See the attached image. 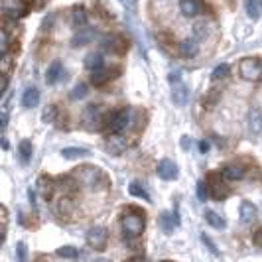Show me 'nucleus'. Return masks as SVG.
Returning <instances> with one entry per match:
<instances>
[{
    "mask_svg": "<svg viewBox=\"0 0 262 262\" xmlns=\"http://www.w3.org/2000/svg\"><path fill=\"white\" fill-rule=\"evenodd\" d=\"M73 180L83 185V187L91 189V191H101L108 184L105 173L99 168H95V166H79L77 170L73 171Z\"/></svg>",
    "mask_w": 262,
    "mask_h": 262,
    "instance_id": "f257e3e1",
    "label": "nucleus"
},
{
    "mask_svg": "<svg viewBox=\"0 0 262 262\" xmlns=\"http://www.w3.org/2000/svg\"><path fill=\"white\" fill-rule=\"evenodd\" d=\"M146 221L142 213H126L122 217V233L126 238H136L144 233Z\"/></svg>",
    "mask_w": 262,
    "mask_h": 262,
    "instance_id": "f03ea898",
    "label": "nucleus"
},
{
    "mask_svg": "<svg viewBox=\"0 0 262 262\" xmlns=\"http://www.w3.org/2000/svg\"><path fill=\"white\" fill-rule=\"evenodd\" d=\"M170 85H171V99L178 106H184L189 99V91H187V85L184 83V79L180 77L178 71H173L170 75Z\"/></svg>",
    "mask_w": 262,
    "mask_h": 262,
    "instance_id": "7ed1b4c3",
    "label": "nucleus"
},
{
    "mask_svg": "<svg viewBox=\"0 0 262 262\" xmlns=\"http://www.w3.org/2000/svg\"><path fill=\"white\" fill-rule=\"evenodd\" d=\"M83 124H85L87 130H91V132H97L103 128L105 117H103V113H101L99 105H89L85 111H83Z\"/></svg>",
    "mask_w": 262,
    "mask_h": 262,
    "instance_id": "20e7f679",
    "label": "nucleus"
},
{
    "mask_svg": "<svg viewBox=\"0 0 262 262\" xmlns=\"http://www.w3.org/2000/svg\"><path fill=\"white\" fill-rule=\"evenodd\" d=\"M238 71H241V77L247 79V81H260L262 79V61H258L256 57H247L241 61L238 66Z\"/></svg>",
    "mask_w": 262,
    "mask_h": 262,
    "instance_id": "39448f33",
    "label": "nucleus"
},
{
    "mask_svg": "<svg viewBox=\"0 0 262 262\" xmlns=\"http://www.w3.org/2000/svg\"><path fill=\"white\" fill-rule=\"evenodd\" d=\"M128 148H130L128 138H126V136H122L120 132L111 134V136L105 140V150L108 152V154H113V156H120V154H124Z\"/></svg>",
    "mask_w": 262,
    "mask_h": 262,
    "instance_id": "423d86ee",
    "label": "nucleus"
},
{
    "mask_svg": "<svg viewBox=\"0 0 262 262\" xmlns=\"http://www.w3.org/2000/svg\"><path fill=\"white\" fill-rule=\"evenodd\" d=\"M87 245L95 250H105L106 247V241H108V233H106L105 227H91L89 231H87Z\"/></svg>",
    "mask_w": 262,
    "mask_h": 262,
    "instance_id": "0eeeda50",
    "label": "nucleus"
},
{
    "mask_svg": "<svg viewBox=\"0 0 262 262\" xmlns=\"http://www.w3.org/2000/svg\"><path fill=\"white\" fill-rule=\"evenodd\" d=\"M0 6H2V12L6 14L8 18H14V20L28 14V6L24 0H2Z\"/></svg>",
    "mask_w": 262,
    "mask_h": 262,
    "instance_id": "6e6552de",
    "label": "nucleus"
},
{
    "mask_svg": "<svg viewBox=\"0 0 262 262\" xmlns=\"http://www.w3.org/2000/svg\"><path fill=\"white\" fill-rule=\"evenodd\" d=\"M132 120V111L130 108H122V111H118L115 113L111 120H108V128L113 132H122L128 124H130Z\"/></svg>",
    "mask_w": 262,
    "mask_h": 262,
    "instance_id": "1a4fd4ad",
    "label": "nucleus"
},
{
    "mask_svg": "<svg viewBox=\"0 0 262 262\" xmlns=\"http://www.w3.org/2000/svg\"><path fill=\"white\" fill-rule=\"evenodd\" d=\"M156 173H158V178H162V180H166V182H171V180L178 178V166H176L171 160L164 158V160L158 162Z\"/></svg>",
    "mask_w": 262,
    "mask_h": 262,
    "instance_id": "9d476101",
    "label": "nucleus"
},
{
    "mask_svg": "<svg viewBox=\"0 0 262 262\" xmlns=\"http://www.w3.org/2000/svg\"><path fill=\"white\" fill-rule=\"evenodd\" d=\"M249 130L252 136H260L262 134V108L258 106H250L249 111Z\"/></svg>",
    "mask_w": 262,
    "mask_h": 262,
    "instance_id": "9b49d317",
    "label": "nucleus"
},
{
    "mask_svg": "<svg viewBox=\"0 0 262 262\" xmlns=\"http://www.w3.org/2000/svg\"><path fill=\"white\" fill-rule=\"evenodd\" d=\"M247 176V170H245V166H241V164H229V166H225L223 171H221V178H223L225 182H238V180H243Z\"/></svg>",
    "mask_w": 262,
    "mask_h": 262,
    "instance_id": "f8f14e48",
    "label": "nucleus"
},
{
    "mask_svg": "<svg viewBox=\"0 0 262 262\" xmlns=\"http://www.w3.org/2000/svg\"><path fill=\"white\" fill-rule=\"evenodd\" d=\"M95 36H97V32H95V28H79V32L71 38V46H75V48H79V46H85V43H91L93 39H95Z\"/></svg>",
    "mask_w": 262,
    "mask_h": 262,
    "instance_id": "ddd939ff",
    "label": "nucleus"
},
{
    "mask_svg": "<svg viewBox=\"0 0 262 262\" xmlns=\"http://www.w3.org/2000/svg\"><path fill=\"white\" fill-rule=\"evenodd\" d=\"M238 215H241V221H243V223L249 225L256 219L258 209H256V205H254L252 201H243V203H241V207H238Z\"/></svg>",
    "mask_w": 262,
    "mask_h": 262,
    "instance_id": "4468645a",
    "label": "nucleus"
},
{
    "mask_svg": "<svg viewBox=\"0 0 262 262\" xmlns=\"http://www.w3.org/2000/svg\"><path fill=\"white\" fill-rule=\"evenodd\" d=\"M117 73H118L117 69H103V67H101V69H95V73L91 75V83L101 87V85L108 83L111 79L117 77Z\"/></svg>",
    "mask_w": 262,
    "mask_h": 262,
    "instance_id": "2eb2a0df",
    "label": "nucleus"
},
{
    "mask_svg": "<svg viewBox=\"0 0 262 262\" xmlns=\"http://www.w3.org/2000/svg\"><path fill=\"white\" fill-rule=\"evenodd\" d=\"M158 225H160V229H162L166 235H170L171 231L180 225V219H178V217H171L168 211H164V213L158 217Z\"/></svg>",
    "mask_w": 262,
    "mask_h": 262,
    "instance_id": "dca6fc26",
    "label": "nucleus"
},
{
    "mask_svg": "<svg viewBox=\"0 0 262 262\" xmlns=\"http://www.w3.org/2000/svg\"><path fill=\"white\" fill-rule=\"evenodd\" d=\"M101 46H103V50H106V52H120L122 50V38L120 36H115V34H106V36H103V39H101Z\"/></svg>",
    "mask_w": 262,
    "mask_h": 262,
    "instance_id": "f3484780",
    "label": "nucleus"
},
{
    "mask_svg": "<svg viewBox=\"0 0 262 262\" xmlns=\"http://www.w3.org/2000/svg\"><path fill=\"white\" fill-rule=\"evenodd\" d=\"M39 103V91L36 87H28L24 95H22V105L26 106V108H34V106H38Z\"/></svg>",
    "mask_w": 262,
    "mask_h": 262,
    "instance_id": "a211bd4d",
    "label": "nucleus"
},
{
    "mask_svg": "<svg viewBox=\"0 0 262 262\" xmlns=\"http://www.w3.org/2000/svg\"><path fill=\"white\" fill-rule=\"evenodd\" d=\"M38 189H39V193H41V197H43V199H50V197L53 195L55 184H53L52 178H48V176H41V178L38 180Z\"/></svg>",
    "mask_w": 262,
    "mask_h": 262,
    "instance_id": "6ab92c4d",
    "label": "nucleus"
},
{
    "mask_svg": "<svg viewBox=\"0 0 262 262\" xmlns=\"http://www.w3.org/2000/svg\"><path fill=\"white\" fill-rule=\"evenodd\" d=\"M61 73H63V66H61V61H53L52 66L48 67V71H46V81L53 85V83H57L59 79H61Z\"/></svg>",
    "mask_w": 262,
    "mask_h": 262,
    "instance_id": "aec40b11",
    "label": "nucleus"
},
{
    "mask_svg": "<svg viewBox=\"0 0 262 262\" xmlns=\"http://www.w3.org/2000/svg\"><path fill=\"white\" fill-rule=\"evenodd\" d=\"M180 10L185 18H193L199 12V2L197 0H182L180 2Z\"/></svg>",
    "mask_w": 262,
    "mask_h": 262,
    "instance_id": "412c9836",
    "label": "nucleus"
},
{
    "mask_svg": "<svg viewBox=\"0 0 262 262\" xmlns=\"http://www.w3.org/2000/svg\"><path fill=\"white\" fill-rule=\"evenodd\" d=\"M211 193H213L215 199H219V201H221V199H225V197L231 193V189L225 185V180L223 182H221V180H215L213 185H211Z\"/></svg>",
    "mask_w": 262,
    "mask_h": 262,
    "instance_id": "4be33fe9",
    "label": "nucleus"
},
{
    "mask_svg": "<svg viewBox=\"0 0 262 262\" xmlns=\"http://www.w3.org/2000/svg\"><path fill=\"white\" fill-rule=\"evenodd\" d=\"M55 211H57V215H61V217H69V215L73 213V201H71L69 197H61V199H57Z\"/></svg>",
    "mask_w": 262,
    "mask_h": 262,
    "instance_id": "5701e85b",
    "label": "nucleus"
},
{
    "mask_svg": "<svg viewBox=\"0 0 262 262\" xmlns=\"http://www.w3.org/2000/svg\"><path fill=\"white\" fill-rule=\"evenodd\" d=\"M245 8H247V14L250 18L256 20L262 14V0H245Z\"/></svg>",
    "mask_w": 262,
    "mask_h": 262,
    "instance_id": "b1692460",
    "label": "nucleus"
},
{
    "mask_svg": "<svg viewBox=\"0 0 262 262\" xmlns=\"http://www.w3.org/2000/svg\"><path fill=\"white\" fill-rule=\"evenodd\" d=\"M71 22H73V26H85L87 24V10L83 6H75L71 10Z\"/></svg>",
    "mask_w": 262,
    "mask_h": 262,
    "instance_id": "393cba45",
    "label": "nucleus"
},
{
    "mask_svg": "<svg viewBox=\"0 0 262 262\" xmlns=\"http://www.w3.org/2000/svg\"><path fill=\"white\" fill-rule=\"evenodd\" d=\"M103 66H105V59H103V55H101V53H89V55L85 57V67H87V69H91V71L101 69Z\"/></svg>",
    "mask_w": 262,
    "mask_h": 262,
    "instance_id": "a878e982",
    "label": "nucleus"
},
{
    "mask_svg": "<svg viewBox=\"0 0 262 262\" xmlns=\"http://www.w3.org/2000/svg\"><path fill=\"white\" fill-rule=\"evenodd\" d=\"M18 158L22 164H28L30 158H32V142L30 140H22L20 146H18Z\"/></svg>",
    "mask_w": 262,
    "mask_h": 262,
    "instance_id": "bb28decb",
    "label": "nucleus"
},
{
    "mask_svg": "<svg viewBox=\"0 0 262 262\" xmlns=\"http://www.w3.org/2000/svg\"><path fill=\"white\" fill-rule=\"evenodd\" d=\"M91 152L89 150H85V148H66V150H61V156L66 158V160H77V158H85L89 156Z\"/></svg>",
    "mask_w": 262,
    "mask_h": 262,
    "instance_id": "cd10ccee",
    "label": "nucleus"
},
{
    "mask_svg": "<svg viewBox=\"0 0 262 262\" xmlns=\"http://www.w3.org/2000/svg\"><path fill=\"white\" fill-rule=\"evenodd\" d=\"M205 221H207L213 229H225V219L219 213H215V211H205Z\"/></svg>",
    "mask_w": 262,
    "mask_h": 262,
    "instance_id": "c85d7f7f",
    "label": "nucleus"
},
{
    "mask_svg": "<svg viewBox=\"0 0 262 262\" xmlns=\"http://www.w3.org/2000/svg\"><path fill=\"white\" fill-rule=\"evenodd\" d=\"M197 50H199V43H197L195 38L185 39L184 43H182V53L187 55V57H193V55L197 53Z\"/></svg>",
    "mask_w": 262,
    "mask_h": 262,
    "instance_id": "c756f323",
    "label": "nucleus"
},
{
    "mask_svg": "<svg viewBox=\"0 0 262 262\" xmlns=\"http://www.w3.org/2000/svg\"><path fill=\"white\" fill-rule=\"evenodd\" d=\"M128 191H130V195H134V197H142V199H150V197H148V193H146L144 185L140 184V182H132V184L128 185Z\"/></svg>",
    "mask_w": 262,
    "mask_h": 262,
    "instance_id": "7c9ffc66",
    "label": "nucleus"
},
{
    "mask_svg": "<svg viewBox=\"0 0 262 262\" xmlns=\"http://www.w3.org/2000/svg\"><path fill=\"white\" fill-rule=\"evenodd\" d=\"M57 254L61 256V258H69V260H73V258H77L79 252L75 247H69V245H66V247H61V249H57Z\"/></svg>",
    "mask_w": 262,
    "mask_h": 262,
    "instance_id": "2f4dec72",
    "label": "nucleus"
},
{
    "mask_svg": "<svg viewBox=\"0 0 262 262\" xmlns=\"http://www.w3.org/2000/svg\"><path fill=\"white\" fill-rule=\"evenodd\" d=\"M231 73V67L227 66V63H221V66H217L213 69V73H211V77L215 79V81H219V79H225L227 75Z\"/></svg>",
    "mask_w": 262,
    "mask_h": 262,
    "instance_id": "473e14b6",
    "label": "nucleus"
},
{
    "mask_svg": "<svg viewBox=\"0 0 262 262\" xmlns=\"http://www.w3.org/2000/svg\"><path fill=\"white\" fill-rule=\"evenodd\" d=\"M55 117H57V106L55 105H48L43 108V115H41V120H43V122H53Z\"/></svg>",
    "mask_w": 262,
    "mask_h": 262,
    "instance_id": "72a5a7b5",
    "label": "nucleus"
},
{
    "mask_svg": "<svg viewBox=\"0 0 262 262\" xmlns=\"http://www.w3.org/2000/svg\"><path fill=\"white\" fill-rule=\"evenodd\" d=\"M8 48H10V38H8L6 30H2V28H0V55L8 52Z\"/></svg>",
    "mask_w": 262,
    "mask_h": 262,
    "instance_id": "f704fd0d",
    "label": "nucleus"
},
{
    "mask_svg": "<svg viewBox=\"0 0 262 262\" xmlns=\"http://www.w3.org/2000/svg\"><path fill=\"white\" fill-rule=\"evenodd\" d=\"M85 95H87V85H85V83H79L77 87L71 91V99H73V101H79V99H83Z\"/></svg>",
    "mask_w": 262,
    "mask_h": 262,
    "instance_id": "c9c22d12",
    "label": "nucleus"
},
{
    "mask_svg": "<svg viewBox=\"0 0 262 262\" xmlns=\"http://www.w3.org/2000/svg\"><path fill=\"white\" fill-rule=\"evenodd\" d=\"M209 24L207 22H199V24H195V39L199 38V39H203L207 34H209Z\"/></svg>",
    "mask_w": 262,
    "mask_h": 262,
    "instance_id": "e433bc0d",
    "label": "nucleus"
},
{
    "mask_svg": "<svg viewBox=\"0 0 262 262\" xmlns=\"http://www.w3.org/2000/svg\"><path fill=\"white\" fill-rule=\"evenodd\" d=\"M207 195H209L207 184H205V182H199V184H197V197H199V201H205Z\"/></svg>",
    "mask_w": 262,
    "mask_h": 262,
    "instance_id": "4c0bfd02",
    "label": "nucleus"
},
{
    "mask_svg": "<svg viewBox=\"0 0 262 262\" xmlns=\"http://www.w3.org/2000/svg\"><path fill=\"white\" fill-rule=\"evenodd\" d=\"M16 256H18V260H26L28 258V250L24 243H18V247H16Z\"/></svg>",
    "mask_w": 262,
    "mask_h": 262,
    "instance_id": "58836bf2",
    "label": "nucleus"
},
{
    "mask_svg": "<svg viewBox=\"0 0 262 262\" xmlns=\"http://www.w3.org/2000/svg\"><path fill=\"white\" fill-rule=\"evenodd\" d=\"M252 241H254V245H256L258 249H262V229H258V231L254 233V238H252Z\"/></svg>",
    "mask_w": 262,
    "mask_h": 262,
    "instance_id": "ea45409f",
    "label": "nucleus"
},
{
    "mask_svg": "<svg viewBox=\"0 0 262 262\" xmlns=\"http://www.w3.org/2000/svg\"><path fill=\"white\" fill-rule=\"evenodd\" d=\"M8 124V113H0V130H4Z\"/></svg>",
    "mask_w": 262,
    "mask_h": 262,
    "instance_id": "a19ab883",
    "label": "nucleus"
},
{
    "mask_svg": "<svg viewBox=\"0 0 262 262\" xmlns=\"http://www.w3.org/2000/svg\"><path fill=\"white\" fill-rule=\"evenodd\" d=\"M6 85H8V79H6V75L0 73V97H2V93L6 91Z\"/></svg>",
    "mask_w": 262,
    "mask_h": 262,
    "instance_id": "79ce46f5",
    "label": "nucleus"
},
{
    "mask_svg": "<svg viewBox=\"0 0 262 262\" xmlns=\"http://www.w3.org/2000/svg\"><path fill=\"white\" fill-rule=\"evenodd\" d=\"M203 243H205V245H207V247H209V250H211V252H215V254H217V249H215V245H211L209 236H205V235H203Z\"/></svg>",
    "mask_w": 262,
    "mask_h": 262,
    "instance_id": "37998d69",
    "label": "nucleus"
},
{
    "mask_svg": "<svg viewBox=\"0 0 262 262\" xmlns=\"http://www.w3.org/2000/svg\"><path fill=\"white\" fill-rule=\"evenodd\" d=\"M4 236H6V227H4V225H0V245H2Z\"/></svg>",
    "mask_w": 262,
    "mask_h": 262,
    "instance_id": "c03bdc74",
    "label": "nucleus"
},
{
    "mask_svg": "<svg viewBox=\"0 0 262 262\" xmlns=\"http://www.w3.org/2000/svg\"><path fill=\"white\" fill-rule=\"evenodd\" d=\"M199 148H201V152H207L209 144H207V142H199Z\"/></svg>",
    "mask_w": 262,
    "mask_h": 262,
    "instance_id": "a18cd8bd",
    "label": "nucleus"
},
{
    "mask_svg": "<svg viewBox=\"0 0 262 262\" xmlns=\"http://www.w3.org/2000/svg\"><path fill=\"white\" fill-rule=\"evenodd\" d=\"M182 146H184V148H187V146H189V140H187V136H184V140H182Z\"/></svg>",
    "mask_w": 262,
    "mask_h": 262,
    "instance_id": "49530a36",
    "label": "nucleus"
}]
</instances>
